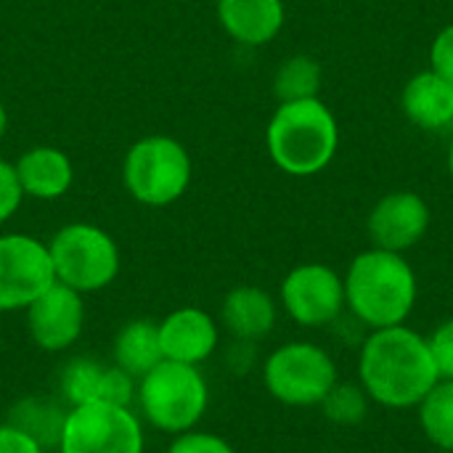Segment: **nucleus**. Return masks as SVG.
Listing matches in <instances>:
<instances>
[{"label":"nucleus","mask_w":453,"mask_h":453,"mask_svg":"<svg viewBox=\"0 0 453 453\" xmlns=\"http://www.w3.org/2000/svg\"><path fill=\"white\" fill-rule=\"evenodd\" d=\"M265 393L287 409H319L340 380L334 356L313 340L276 345L260 364Z\"/></svg>","instance_id":"5"},{"label":"nucleus","mask_w":453,"mask_h":453,"mask_svg":"<svg viewBox=\"0 0 453 453\" xmlns=\"http://www.w3.org/2000/svg\"><path fill=\"white\" fill-rule=\"evenodd\" d=\"M53 284L48 244L27 234L0 236V313L27 311Z\"/></svg>","instance_id":"10"},{"label":"nucleus","mask_w":453,"mask_h":453,"mask_svg":"<svg viewBox=\"0 0 453 453\" xmlns=\"http://www.w3.org/2000/svg\"><path fill=\"white\" fill-rule=\"evenodd\" d=\"M279 308L303 329H332L345 313V281L326 263L295 265L279 287Z\"/></svg>","instance_id":"9"},{"label":"nucleus","mask_w":453,"mask_h":453,"mask_svg":"<svg viewBox=\"0 0 453 453\" xmlns=\"http://www.w3.org/2000/svg\"><path fill=\"white\" fill-rule=\"evenodd\" d=\"M279 300L268 289L255 284H239L223 297L218 321L231 340L257 345L273 334L279 324Z\"/></svg>","instance_id":"15"},{"label":"nucleus","mask_w":453,"mask_h":453,"mask_svg":"<svg viewBox=\"0 0 453 453\" xmlns=\"http://www.w3.org/2000/svg\"><path fill=\"white\" fill-rule=\"evenodd\" d=\"M191 183V157L170 135H149L125 157V186L149 207L173 204Z\"/></svg>","instance_id":"8"},{"label":"nucleus","mask_w":453,"mask_h":453,"mask_svg":"<svg viewBox=\"0 0 453 453\" xmlns=\"http://www.w3.org/2000/svg\"><path fill=\"white\" fill-rule=\"evenodd\" d=\"M265 146L287 175H316L329 167L340 149L337 117L321 98L279 104L265 130Z\"/></svg>","instance_id":"3"},{"label":"nucleus","mask_w":453,"mask_h":453,"mask_svg":"<svg viewBox=\"0 0 453 453\" xmlns=\"http://www.w3.org/2000/svg\"><path fill=\"white\" fill-rule=\"evenodd\" d=\"M406 119L425 133H443L453 127V85L433 69L417 72L401 93Z\"/></svg>","instance_id":"16"},{"label":"nucleus","mask_w":453,"mask_h":453,"mask_svg":"<svg viewBox=\"0 0 453 453\" xmlns=\"http://www.w3.org/2000/svg\"><path fill=\"white\" fill-rule=\"evenodd\" d=\"M210 401L212 393L202 366L162 358L135 382L133 409L149 430L175 438L202 425Z\"/></svg>","instance_id":"4"},{"label":"nucleus","mask_w":453,"mask_h":453,"mask_svg":"<svg viewBox=\"0 0 453 453\" xmlns=\"http://www.w3.org/2000/svg\"><path fill=\"white\" fill-rule=\"evenodd\" d=\"M324 82V69L313 56L297 53L289 56L273 77V93L279 104L287 101H305V98H319Z\"/></svg>","instance_id":"22"},{"label":"nucleus","mask_w":453,"mask_h":453,"mask_svg":"<svg viewBox=\"0 0 453 453\" xmlns=\"http://www.w3.org/2000/svg\"><path fill=\"white\" fill-rule=\"evenodd\" d=\"M53 453H146V425L133 406H72Z\"/></svg>","instance_id":"7"},{"label":"nucleus","mask_w":453,"mask_h":453,"mask_svg":"<svg viewBox=\"0 0 453 453\" xmlns=\"http://www.w3.org/2000/svg\"><path fill=\"white\" fill-rule=\"evenodd\" d=\"M0 453H50L42 449L35 438H29L24 430L11 425L8 419L0 422Z\"/></svg>","instance_id":"28"},{"label":"nucleus","mask_w":453,"mask_h":453,"mask_svg":"<svg viewBox=\"0 0 453 453\" xmlns=\"http://www.w3.org/2000/svg\"><path fill=\"white\" fill-rule=\"evenodd\" d=\"M157 329L165 361L204 366L220 353V321L199 305H180L170 311L162 321H157Z\"/></svg>","instance_id":"14"},{"label":"nucleus","mask_w":453,"mask_h":453,"mask_svg":"<svg viewBox=\"0 0 453 453\" xmlns=\"http://www.w3.org/2000/svg\"><path fill=\"white\" fill-rule=\"evenodd\" d=\"M356 372L372 403L388 411H414L441 380L427 337L409 324L366 332Z\"/></svg>","instance_id":"1"},{"label":"nucleus","mask_w":453,"mask_h":453,"mask_svg":"<svg viewBox=\"0 0 453 453\" xmlns=\"http://www.w3.org/2000/svg\"><path fill=\"white\" fill-rule=\"evenodd\" d=\"M56 398L72 409L82 403H111L133 406L135 380L117 369L111 361H98L93 356H74L61 364L56 377Z\"/></svg>","instance_id":"12"},{"label":"nucleus","mask_w":453,"mask_h":453,"mask_svg":"<svg viewBox=\"0 0 453 453\" xmlns=\"http://www.w3.org/2000/svg\"><path fill=\"white\" fill-rule=\"evenodd\" d=\"M24 319H27V334L37 350L50 356L66 353L85 334V324H88L85 295L56 281L24 311Z\"/></svg>","instance_id":"11"},{"label":"nucleus","mask_w":453,"mask_h":453,"mask_svg":"<svg viewBox=\"0 0 453 453\" xmlns=\"http://www.w3.org/2000/svg\"><path fill=\"white\" fill-rule=\"evenodd\" d=\"M433 212L425 196L417 191H390L372 207L366 218V234L372 247L406 255L430 231Z\"/></svg>","instance_id":"13"},{"label":"nucleus","mask_w":453,"mask_h":453,"mask_svg":"<svg viewBox=\"0 0 453 453\" xmlns=\"http://www.w3.org/2000/svg\"><path fill=\"white\" fill-rule=\"evenodd\" d=\"M414 411L425 441L438 451L453 453V380H438Z\"/></svg>","instance_id":"21"},{"label":"nucleus","mask_w":453,"mask_h":453,"mask_svg":"<svg viewBox=\"0 0 453 453\" xmlns=\"http://www.w3.org/2000/svg\"><path fill=\"white\" fill-rule=\"evenodd\" d=\"M165 453H239L231 441H226L218 433L210 430H188L175 438H170V446Z\"/></svg>","instance_id":"24"},{"label":"nucleus","mask_w":453,"mask_h":453,"mask_svg":"<svg viewBox=\"0 0 453 453\" xmlns=\"http://www.w3.org/2000/svg\"><path fill=\"white\" fill-rule=\"evenodd\" d=\"M257 345L255 342H242V340H231V345L223 350V361L228 366L231 374H247L252 372V366L257 364Z\"/></svg>","instance_id":"29"},{"label":"nucleus","mask_w":453,"mask_h":453,"mask_svg":"<svg viewBox=\"0 0 453 453\" xmlns=\"http://www.w3.org/2000/svg\"><path fill=\"white\" fill-rule=\"evenodd\" d=\"M427 337L430 353L435 358V366L441 372V380H453V316L441 321Z\"/></svg>","instance_id":"25"},{"label":"nucleus","mask_w":453,"mask_h":453,"mask_svg":"<svg viewBox=\"0 0 453 453\" xmlns=\"http://www.w3.org/2000/svg\"><path fill=\"white\" fill-rule=\"evenodd\" d=\"M21 199H24V191H21L16 167L0 159V223L13 218V212L21 207Z\"/></svg>","instance_id":"26"},{"label":"nucleus","mask_w":453,"mask_h":453,"mask_svg":"<svg viewBox=\"0 0 453 453\" xmlns=\"http://www.w3.org/2000/svg\"><path fill=\"white\" fill-rule=\"evenodd\" d=\"M5 125H8V114H5V106L0 104V138H3V133H5Z\"/></svg>","instance_id":"30"},{"label":"nucleus","mask_w":453,"mask_h":453,"mask_svg":"<svg viewBox=\"0 0 453 453\" xmlns=\"http://www.w3.org/2000/svg\"><path fill=\"white\" fill-rule=\"evenodd\" d=\"M21 191L35 199H58L72 186V162L53 146H35L13 165Z\"/></svg>","instance_id":"18"},{"label":"nucleus","mask_w":453,"mask_h":453,"mask_svg":"<svg viewBox=\"0 0 453 453\" xmlns=\"http://www.w3.org/2000/svg\"><path fill=\"white\" fill-rule=\"evenodd\" d=\"M345 308L366 332L401 326L419 300V279L401 252L369 247L358 252L345 276Z\"/></svg>","instance_id":"2"},{"label":"nucleus","mask_w":453,"mask_h":453,"mask_svg":"<svg viewBox=\"0 0 453 453\" xmlns=\"http://www.w3.org/2000/svg\"><path fill=\"white\" fill-rule=\"evenodd\" d=\"M66 406L58 398H45V395H27L19 398L11 409H8V422L16 425L19 430H24L29 438H35L42 449L53 453L56 443L61 438L64 430V419H66Z\"/></svg>","instance_id":"20"},{"label":"nucleus","mask_w":453,"mask_h":453,"mask_svg":"<svg viewBox=\"0 0 453 453\" xmlns=\"http://www.w3.org/2000/svg\"><path fill=\"white\" fill-rule=\"evenodd\" d=\"M430 69L453 85V24L443 27L430 45Z\"/></svg>","instance_id":"27"},{"label":"nucleus","mask_w":453,"mask_h":453,"mask_svg":"<svg viewBox=\"0 0 453 453\" xmlns=\"http://www.w3.org/2000/svg\"><path fill=\"white\" fill-rule=\"evenodd\" d=\"M218 19L223 29L242 45L271 42L284 21V0H218Z\"/></svg>","instance_id":"17"},{"label":"nucleus","mask_w":453,"mask_h":453,"mask_svg":"<svg viewBox=\"0 0 453 453\" xmlns=\"http://www.w3.org/2000/svg\"><path fill=\"white\" fill-rule=\"evenodd\" d=\"M449 175H451V180H453V138H451V146H449Z\"/></svg>","instance_id":"31"},{"label":"nucleus","mask_w":453,"mask_h":453,"mask_svg":"<svg viewBox=\"0 0 453 453\" xmlns=\"http://www.w3.org/2000/svg\"><path fill=\"white\" fill-rule=\"evenodd\" d=\"M162 361L159 329L151 319H133L122 324L111 342V364L135 382Z\"/></svg>","instance_id":"19"},{"label":"nucleus","mask_w":453,"mask_h":453,"mask_svg":"<svg viewBox=\"0 0 453 453\" xmlns=\"http://www.w3.org/2000/svg\"><path fill=\"white\" fill-rule=\"evenodd\" d=\"M53 273L58 284L80 295L106 289L119 273L117 242L93 223H69L48 242Z\"/></svg>","instance_id":"6"},{"label":"nucleus","mask_w":453,"mask_h":453,"mask_svg":"<svg viewBox=\"0 0 453 453\" xmlns=\"http://www.w3.org/2000/svg\"><path fill=\"white\" fill-rule=\"evenodd\" d=\"M372 406L374 403L358 380H353V382L337 380V385L329 390V395L321 401L319 409H321L324 419L337 425V427H358L369 419Z\"/></svg>","instance_id":"23"}]
</instances>
